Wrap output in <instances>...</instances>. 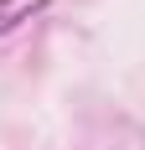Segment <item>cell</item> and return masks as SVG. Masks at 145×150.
Instances as JSON below:
<instances>
[{
  "label": "cell",
  "instance_id": "cell-1",
  "mask_svg": "<svg viewBox=\"0 0 145 150\" xmlns=\"http://www.w3.org/2000/svg\"><path fill=\"white\" fill-rule=\"evenodd\" d=\"M52 0H0V36H11L16 26H26L31 16H42Z\"/></svg>",
  "mask_w": 145,
  "mask_h": 150
}]
</instances>
